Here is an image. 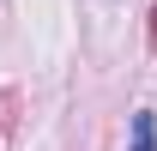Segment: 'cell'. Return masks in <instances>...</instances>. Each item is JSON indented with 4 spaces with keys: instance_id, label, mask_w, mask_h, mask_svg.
I'll list each match as a JSON object with an SVG mask.
<instances>
[{
    "instance_id": "1",
    "label": "cell",
    "mask_w": 157,
    "mask_h": 151,
    "mask_svg": "<svg viewBox=\"0 0 157 151\" xmlns=\"http://www.w3.org/2000/svg\"><path fill=\"white\" fill-rule=\"evenodd\" d=\"M133 151H157V115L151 109L133 115Z\"/></svg>"
}]
</instances>
